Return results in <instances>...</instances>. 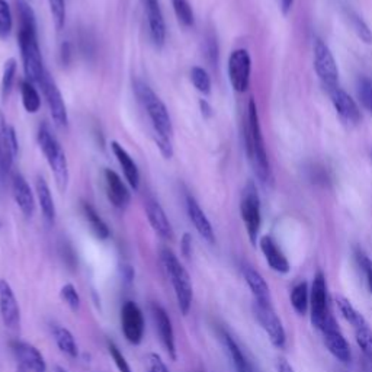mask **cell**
<instances>
[{"instance_id":"cell-33","label":"cell","mask_w":372,"mask_h":372,"mask_svg":"<svg viewBox=\"0 0 372 372\" xmlns=\"http://www.w3.org/2000/svg\"><path fill=\"white\" fill-rule=\"evenodd\" d=\"M222 339H224L225 347H227V350H229L230 358H232V361H233L237 372H244L247 369H251L249 362H247L246 357L243 355L241 349L239 347V345L236 343V340L229 333H222Z\"/></svg>"},{"instance_id":"cell-8","label":"cell","mask_w":372,"mask_h":372,"mask_svg":"<svg viewBox=\"0 0 372 372\" xmlns=\"http://www.w3.org/2000/svg\"><path fill=\"white\" fill-rule=\"evenodd\" d=\"M253 312H255V316H256L260 327L265 330V333L267 335V338H270L271 343L275 347L282 349L285 346V342H286V333H285V328L282 326V321L278 317L272 304L255 301Z\"/></svg>"},{"instance_id":"cell-24","label":"cell","mask_w":372,"mask_h":372,"mask_svg":"<svg viewBox=\"0 0 372 372\" xmlns=\"http://www.w3.org/2000/svg\"><path fill=\"white\" fill-rule=\"evenodd\" d=\"M186 211H188V217H190L191 222L194 224L195 230L199 233V236L205 241H208L210 244H214L215 243V233H214L213 225H211L208 217H206L205 213L202 211V208L197 202V199L191 195L186 197Z\"/></svg>"},{"instance_id":"cell-21","label":"cell","mask_w":372,"mask_h":372,"mask_svg":"<svg viewBox=\"0 0 372 372\" xmlns=\"http://www.w3.org/2000/svg\"><path fill=\"white\" fill-rule=\"evenodd\" d=\"M12 347L19 361L18 364L22 365L28 372H47L46 359L34 345L16 340L12 343Z\"/></svg>"},{"instance_id":"cell-12","label":"cell","mask_w":372,"mask_h":372,"mask_svg":"<svg viewBox=\"0 0 372 372\" xmlns=\"http://www.w3.org/2000/svg\"><path fill=\"white\" fill-rule=\"evenodd\" d=\"M251 73H252V58L251 54L244 48L234 50L229 58V79L232 88L244 93L251 85Z\"/></svg>"},{"instance_id":"cell-14","label":"cell","mask_w":372,"mask_h":372,"mask_svg":"<svg viewBox=\"0 0 372 372\" xmlns=\"http://www.w3.org/2000/svg\"><path fill=\"white\" fill-rule=\"evenodd\" d=\"M152 317L154 321L156 332L159 335V339H160L164 350H166L171 359L176 361L178 354H176L175 330H173L172 320H171L169 314L166 313V310H164L160 304L154 303V304H152Z\"/></svg>"},{"instance_id":"cell-6","label":"cell","mask_w":372,"mask_h":372,"mask_svg":"<svg viewBox=\"0 0 372 372\" xmlns=\"http://www.w3.org/2000/svg\"><path fill=\"white\" fill-rule=\"evenodd\" d=\"M240 214L251 243L256 244L262 225V213L260 198L256 190V185L253 182H247L243 188L240 198Z\"/></svg>"},{"instance_id":"cell-36","label":"cell","mask_w":372,"mask_h":372,"mask_svg":"<svg viewBox=\"0 0 372 372\" xmlns=\"http://www.w3.org/2000/svg\"><path fill=\"white\" fill-rule=\"evenodd\" d=\"M172 5L179 22L186 28L192 27L195 22V15L188 0H172Z\"/></svg>"},{"instance_id":"cell-44","label":"cell","mask_w":372,"mask_h":372,"mask_svg":"<svg viewBox=\"0 0 372 372\" xmlns=\"http://www.w3.org/2000/svg\"><path fill=\"white\" fill-rule=\"evenodd\" d=\"M108 350H109V355H111V358H112V361H114V364L119 372H133L126 357L122 355V352L114 342H108Z\"/></svg>"},{"instance_id":"cell-11","label":"cell","mask_w":372,"mask_h":372,"mask_svg":"<svg viewBox=\"0 0 372 372\" xmlns=\"http://www.w3.org/2000/svg\"><path fill=\"white\" fill-rule=\"evenodd\" d=\"M121 330L131 345H140L146 332V320L134 301H126L121 307Z\"/></svg>"},{"instance_id":"cell-13","label":"cell","mask_w":372,"mask_h":372,"mask_svg":"<svg viewBox=\"0 0 372 372\" xmlns=\"http://www.w3.org/2000/svg\"><path fill=\"white\" fill-rule=\"evenodd\" d=\"M41 89H43V93L47 99V105L51 114V118L57 127L65 128L69 126V115H67V108L63 96H61L60 89L57 88L55 81L51 79V76L47 73L44 77L43 84L39 85Z\"/></svg>"},{"instance_id":"cell-53","label":"cell","mask_w":372,"mask_h":372,"mask_svg":"<svg viewBox=\"0 0 372 372\" xmlns=\"http://www.w3.org/2000/svg\"><path fill=\"white\" fill-rule=\"evenodd\" d=\"M16 372H28L22 365H20V364H18V366H16Z\"/></svg>"},{"instance_id":"cell-26","label":"cell","mask_w":372,"mask_h":372,"mask_svg":"<svg viewBox=\"0 0 372 372\" xmlns=\"http://www.w3.org/2000/svg\"><path fill=\"white\" fill-rule=\"evenodd\" d=\"M243 278L247 284V286L251 288V291L255 297V301L258 303H271V289L265 278L253 270L252 266L244 265L243 266Z\"/></svg>"},{"instance_id":"cell-52","label":"cell","mask_w":372,"mask_h":372,"mask_svg":"<svg viewBox=\"0 0 372 372\" xmlns=\"http://www.w3.org/2000/svg\"><path fill=\"white\" fill-rule=\"evenodd\" d=\"M53 372H67V369H65L63 366H60V365H55L53 368Z\"/></svg>"},{"instance_id":"cell-40","label":"cell","mask_w":372,"mask_h":372,"mask_svg":"<svg viewBox=\"0 0 372 372\" xmlns=\"http://www.w3.org/2000/svg\"><path fill=\"white\" fill-rule=\"evenodd\" d=\"M60 297L66 303V305L72 310V312H74V313L79 312L81 300H80V295H79L77 289L73 284H66V285L61 286Z\"/></svg>"},{"instance_id":"cell-29","label":"cell","mask_w":372,"mask_h":372,"mask_svg":"<svg viewBox=\"0 0 372 372\" xmlns=\"http://www.w3.org/2000/svg\"><path fill=\"white\" fill-rule=\"evenodd\" d=\"M53 338H54L55 345L58 346L61 352L66 354L70 358H77L79 346H77V342H76L73 333L70 332L69 328H66L63 326H54L53 327Z\"/></svg>"},{"instance_id":"cell-18","label":"cell","mask_w":372,"mask_h":372,"mask_svg":"<svg viewBox=\"0 0 372 372\" xmlns=\"http://www.w3.org/2000/svg\"><path fill=\"white\" fill-rule=\"evenodd\" d=\"M103 180H105V191L109 202L118 210H126L131 202V194L121 176L111 169H105Z\"/></svg>"},{"instance_id":"cell-48","label":"cell","mask_w":372,"mask_h":372,"mask_svg":"<svg viewBox=\"0 0 372 372\" xmlns=\"http://www.w3.org/2000/svg\"><path fill=\"white\" fill-rule=\"evenodd\" d=\"M278 372H295V371L285 359H281L278 362Z\"/></svg>"},{"instance_id":"cell-27","label":"cell","mask_w":372,"mask_h":372,"mask_svg":"<svg viewBox=\"0 0 372 372\" xmlns=\"http://www.w3.org/2000/svg\"><path fill=\"white\" fill-rule=\"evenodd\" d=\"M35 194H36V199L39 204V208L41 213H43L44 218L48 222H54L57 211H55V204H54V198L51 195L50 191V186L46 182V179L43 176H36L35 180Z\"/></svg>"},{"instance_id":"cell-51","label":"cell","mask_w":372,"mask_h":372,"mask_svg":"<svg viewBox=\"0 0 372 372\" xmlns=\"http://www.w3.org/2000/svg\"><path fill=\"white\" fill-rule=\"evenodd\" d=\"M61 57H63V63H69V57H70V46L66 43L61 47Z\"/></svg>"},{"instance_id":"cell-43","label":"cell","mask_w":372,"mask_h":372,"mask_svg":"<svg viewBox=\"0 0 372 372\" xmlns=\"http://www.w3.org/2000/svg\"><path fill=\"white\" fill-rule=\"evenodd\" d=\"M358 96L362 105L372 114V77H364L359 80Z\"/></svg>"},{"instance_id":"cell-10","label":"cell","mask_w":372,"mask_h":372,"mask_svg":"<svg viewBox=\"0 0 372 372\" xmlns=\"http://www.w3.org/2000/svg\"><path fill=\"white\" fill-rule=\"evenodd\" d=\"M18 149L19 142L16 131L6 122L4 112L0 111V180L2 182L11 173Z\"/></svg>"},{"instance_id":"cell-7","label":"cell","mask_w":372,"mask_h":372,"mask_svg":"<svg viewBox=\"0 0 372 372\" xmlns=\"http://www.w3.org/2000/svg\"><path fill=\"white\" fill-rule=\"evenodd\" d=\"M313 58H314V70L321 80L323 86L332 91L339 86V69L333 53L330 51L327 44L320 38H314L313 43Z\"/></svg>"},{"instance_id":"cell-9","label":"cell","mask_w":372,"mask_h":372,"mask_svg":"<svg viewBox=\"0 0 372 372\" xmlns=\"http://www.w3.org/2000/svg\"><path fill=\"white\" fill-rule=\"evenodd\" d=\"M310 313H312L313 326L319 330H323L326 321L332 317L328 314L327 282L323 272L316 274L310 289Z\"/></svg>"},{"instance_id":"cell-47","label":"cell","mask_w":372,"mask_h":372,"mask_svg":"<svg viewBox=\"0 0 372 372\" xmlns=\"http://www.w3.org/2000/svg\"><path fill=\"white\" fill-rule=\"evenodd\" d=\"M275 2H277L278 8L281 9V12H282L284 15H288L289 11L293 9L295 0H275Z\"/></svg>"},{"instance_id":"cell-19","label":"cell","mask_w":372,"mask_h":372,"mask_svg":"<svg viewBox=\"0 0 372 372\" xmlns=\"http://www.w3.org/2000/svg\"><path fill=\"white\" fill-rule=\"evenodd\" d=\"M142 6L147 16L150 38L156 47H161L166 41V24H164L159 0H142Z\"/></svg>"},{"instance_id":"cell-3","label":"cell","mask_w":372,"mask_h":372,"mask_svg":"<svg viewBox=\"0 0 372 372\" xmlns=\"http://www.w3.org/2000/svg\"><path fill=\"white\" fill-rule=\"evenodd\" d=\"M244 142H246V153H247V157H249V161L252 164L255 175L263 185L271 183L274 179L272 171H271V163L266 153L265 140H263L260 122H259L258 107L253 99H251L249 105H247Z\"/></svg>"},{"instance_id":"cell-23","label":"cell","mask_w":372,"mask_h":372,"mask_svg":"<svg viewBox=\"0 0 372 372\" xmlns=\"http://www.w3.org/2000/svg\"><path fill=\"white\" fill-rule=\"evenodd\" d=\"M259 246H260V251L270 265V267L272 271L278 272V274H288L289 270H291V266H289V262L286 259V256L284 255V252L281 251V247L278 246V243L274 240V237L271 236H262L259 239Z\"/></svg>"},{"instance_id":"cell-15","label":"cell","mask_w":372,"mask_h":372,"mask_svg":"<svg viewBox=\"0 0 372 372\" xmlns=\"http://www.w3.org/2000/svg\"><path fill=\"white\" fill-rule=\"evenodd\" d=\"M330 99H332L333 107L338 112V115L340 117V119L346 124L349 127H355L361 122V109L358 107L357 100L350 96L349 93H346L343 89H340L339 86L328 91Z\"/></svg>"},{"instance_id":"cell-49","label":"cell","mask_w":372,"mask_h":372,"mask_svg":"<svg viewBox=\"0 0 372 372\" xmlns=\"http://www.w3.org/2000/svg\"><path fill=\"white\" fill-rule=\"evenodd\" d=\"M359 372H372V361H368L365 358H361Z\"/></svg>"},{"instance_id":"cell-50","label":"cell","mask_w":372,"mask_h":372,"mask_svg":"<svg viewBox=\"0 0 372 372\" xmlns=\"http://www.w3.org/2000/svg\"><path fill=\"white\" fill-rule=\"evenodd\" d=\"M199 105H201V109H202V115H204V117H211V115H213V109H211V107H210L208 103H206L205 100H201V102H199Z\"/></svg>"},{"instance_id":"cell-39","label":"cell","mask_w":372,"mask_h":372,"mask_svg":"<svg viewBox=\"0 0 372 372\" xmlns=\"http://www.w3.org/2000/svg\"><path fill=\"white\" fill-rule=\"evenodd\" d=\"M53 22L57 31H61L66 25V0H48Z\"/></svg>"},{"instance_id":"cell-28","label":"cell","mask_w":372,"mask_h":372,"mask_svg":"<svg viewBox=\"0 0 372 372\" xmlns=\"http://www.w3.org/2000/svg\"><path fill=\"white\" fill-rule=\"evenodd\" d=\"M81 213H84L85 220L88 221L92 233L100 239V240H107L111 236L109 227L107 222L102 220V217L98 214V211L93 208V205H91L86 201H81Z\"/></svg>"},{"instance_id":"cell-42","label":"cell","mask_w":372,"mask_h":372,"mask_svg":"<svg viewBox=\"0 0 372 372\" xmlns=\"http://www.w3.org/2000/svg\"><path fill=\"white\" fill-rule=\"evenodd\" d=\"M355 259L365 277V282L368 285L369 293L372 294V259L362 249L355 251Z\"/></svg>"},{"instance_id":"cell-55","label":"cell","mask_w":372,"mask_h":372,"mask_svg":"<svg viewBox=\"0 0 372 372\" xmlns=\"http://www.w3.org/2000/svg\"><path fill=\"white\" fill-rule=\"evenodd\" d=\"M371 161H372V150H371Z\"/></svg>"},{"instance_id":"cell-34","label":"cell","mask_w":372,"mask_h":372,"mask_svg":"<svg viewBox=\"0 0 372 372\" xmlns=\"http://www.w3.org/2000/svg\"><path fill=\"white\" fill-rule=\"evenodd\" d=\"M16 69H18V63H16L15 58H9L5 61L4 74H2V85H0V93H2L4 100H6L12 92L15 76H16Z\"/></svg>"},{"instance_id":"cell-45","label":"cell","mask_w":372,"mask_h":372,"mask_svg":"<svg viewBox=\"0 0 372 372\" xmlns=\"http://www.w3.org/2000/svg\"><path fill=\"white\" fill-rule=\"evenodd\" d=\"M149 371L147 372H169L166 364L161 361L157 354H149Z\"/></svg>"},{"instance_id":"cell-41","label":"cell","mask_w":372,"mask_h":372,"mask_svg":"<svg viewBox=\"0 0 372 372\" xmlns=\"http://www.w3.org/2000/svg\"><path fill=\"white\" fill-rule=\"evenodd\" d=\"M349 19H350V25H352L354 31L364 41V43L372 44V32H371L369 27L365 24V20L354 12L349 13Z\"/></svg>"},{"instance_id":"cell-1","label":"cell","mask_w":372,"mask_h":372,"mask_svg":"<svg viewBox=\"0 0 372 372\" xmlns=\"http://www.w3.org/2000/svg\"><path fill=\"white\" fill-rule=\"evenodd\" d=\"M18 15H19L18 44L20 50V58H22L24 72L27 80L39 86L43 84V80L48 72L44 66L43 54H41L38 44L35 15L25 0H18Z\"/></svg>"},{"instance_id":"cell-22","label":"cell","mask_w":372,"mask_h":372,"mask_svg":"<svg viewBox=\"0 0 372 372\" xmlns=\"http://www.w3.org/2000/svg\"><path fill=\"white\" fill-rule=\"evenodd\" d=\"M12 195L20 213L27 218H31L35 213V198L31 191V186L20 173H13L12 176Z\"/></svg>"},{"instance_id":"cell-35","label":"cell","mask_w":372,"mask_h":372,"mask_svg":"<svg viewBox=\"0 0 372 372\" xmlns=\"http://www.w3.org/2000/svg\"><path fill=\"white\" fill-rule=\"evenodd\" d=\"M191 81L195 89L204 96H208L211 93V77L204 67L195 66L191 69Z\"/></svg>"},{"instance_id":"cell-16","label":"cell","mask_w":372,"mask_h":372,"mask_svg":"<svg viewBox=\"0 0 372 372\" xmlns=\"http://www.w3.org/2000/svg\"><path fill=\"white\" fill-rule=\"evenodd\" d=\"M0 316L8 328H18L20 324V308L13 289L6 279H0Z\"/></svg>"},{"instance_id":"cell-30","label":"cell","mask_w":372,"mask_h":372,"mask_svg":"<svg viewBox=\"0 0 372 372\" xmlns=\"http://www.w3.org/2000/svg\"><path fill=\"white\" fill-rule=\"evenodd\" d=\"M20 98H22V105L28 114H36L41 108V96L35 85L29 80L20 81Z\"/></svg>"},{"instance_id":"cell-54","label":"cell","mask_w":372,"mask_h":372,"mask_svg":"<svg viewBox=\"0 0 372 372\" xmlns=\"http://www.w3.org/2000/svg\"><path fill=\"white\" fill-rule=\"evenodd\" d=\"M244 372H253V369L251 368V369H247V371H244Z\"/></svg>"},{"instance_id":"cell-32","label":"cell","mask_w":372,"mask_h":372,"mask_svg":"<svg viewBox=\"0 0 372 372\" xmlns=\"http://www.w3.org/2000/svg\"><path fill=\"white\" fill-rule=\"evenodd\" d=\"M336 304H338V308H339L342 317L349 324H352L355 330L362 327V326H365V324H368L365 317L358 312V310L352 305V303H350L347 298H345L342 295H338L336 297Z\"/></svg>"},{"instance_id":"cell-4","label":"cell","mask_w":372,"mask_h":372,"mask_svg":"<svg viewBox=\"0 0 372 372\" xmlns=\"http://www.w3.org/2000/svg\"><path fill=\"white\" fill-rule=\"evenodd\" d=\"M36 141L54 175L57 188L61 192H66L67 186H69L70 172H69V163H67V157H66L63 147H61V144L58 142V140L55 138V135L51 133V130L46 126V124H43V126L38 128Z\"/></svg>"},{"instance_id":"cell-31","label":"cell","mask_w":372,"mask_h":372,"mask_svg":"<svg viewBox=\"0 0 372 372\" xmlns=\"http://www.w3.org/2000/svg\"><path fill=\"white\" fill-rule=\"evenodd\" d=\"M289 300H291V305L295 310V313L300 316H304L308 308H310V289L308 284L305 281L298 282L294 288L291 294H289Z\"/></svg>"},{"instance_id":"cell-5","label":"cell","mask_w":372,"mask_h":372,"mask_svg":"<svg viewBox=\"0 0 372 372\" xmlns=\"http://www.w3.org/2000/svg\"><path fill=\"white\" fill-rule=\"evenodd\" d=\"M160 258L164 266V271H166L172 282V286L175 289V295L180 313L186 316L190 313L194 300V286L191 277L188 271L185 270V266L180 263V260L178 259V256L171 249H168V247L161 249Z\"/></svg>"},{"instance_id":"cell-25","label":"cell","mask_w":372,"mask_h":372,"mask_svg":"<svg viewBox=\"0 0 372 372\" xmlns=\"http://www.w3.org/2000/svg\"><path fill=\"white\" fill-rule=\"evenodd\" d=\"M111 149H112L114 156L117 157V160L119 163L122 173H124V176H126L128 185L134 191H137L140 188V172H138L135 161L133 160L130 153L124 149L119 142L111 141Z\"/></svg>"},{"instance_id":"cell-20","label":"cell","mask_w":372,"mask_h":372,"mask_svg":"<svg viewBox=\"0 0 372 372\" xmlns=\"http://www.w3.org/2000/svg\"><path fill=\"white\" fill-rule=\"evenodd\" d=\"M144 208H146V215L147 220L152 225V229L157 236H160L163 240H172L173 239V227L161 208V205L153 199L147 198L146 202H144Z\"/></svg>"},{"instance_id":"cell-37","label":"cell","mask_w":372,"mask_h":372,"mask_svg":"<svg viewBox=\"0 0 372 372\" xmlns=\"http://www.w3.org/2000/svg\"><path fill=\"white\" fill-rule=\"evenodd\" d=\"M355 338L362 352V358L372 361V328L368 324L357 328Z\"/></svg>"},{"instance_id":"cell-38","label":"cell","mask_w":372,"mask_h":372,"mask_svg":"<svg viewBox=\"0 0 372 372\" xmlns=\"http://www.w3.org/2000/svg\"><path fill=\"white\" fill-rule=\"evenodd\" d=\"M13 28V18L9 4L6 0H0V39H6Z\"/></svg>"},{"instance_id":"cell-17","label":"cell","mask_w":372,"mask_h":372,"mask_svg":"<svg viewBox=\"0 0 372 372\" xmlns=\"http://www.w3.org/2000/svg\"><path fill=\"white\" fill-rule=\"evenodd\" d=\"M321 332H323V336H324V345L328 349V352L332 354L340 362H349L350 361L349 343L346 342L345 336L342 335V332L338 328L333 317H330L326 321Z\"/></svg>"},{"instance_id":"cell-2","label":"cell","mask_w":372,"mask_h":372,"mask_svg":"<svg viewBox=\"0 0 372 372\" xmlns=\"http://www.w3.org/2000/svg\"><path fill=\"white\" fill-rule=\"evenodd\" d=\"M134 92L150 118L156 144L160 153L164 159H171L173 156V126L166 105H164L161 99L153 92V89L141 80L134 81Z\"/></svg>"},{"instance_id":"cell-46","label":"cell","mask_w":372,"mask_h":372,"mask_svg":"<svg viewBox=\"0 0 372 372\" xmlns=\"http://www.w3.org/2000/svg\"><path fill=\"white\" fill-rule=\"evenodd\" d=\"M180 251L185 258H191L192 255V237L190 233H185L180 240Z\"/></svg>"}]
</instances>
